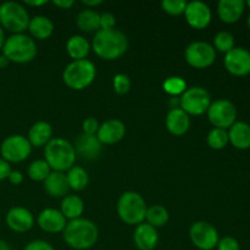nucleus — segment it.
I'll return each mask as SVG.
<instances>
[{
	"instance_id": "obj_1",
	"label": "nucleus",
	"mask_w": 250,
	"mask_h": 250,
	"mask_svg": "<svg viewBox=\"0 0 250 250\" xmlns=\"http://www.w3.org/2000/svg\"><path fill=\"white\" fill-rule=\"evenodd\" d=\"M92 49L100 59L117 60L128 49V39L122 31L116 28L99 29L92 41Z\"/></svg>"
},
{
	"instance_id": "obj_2",
	"label": "nucleus",
	"mask_w": 250,
	"mask_h": 250,
	"mask_svg": "<svg viewBox=\"0 0 250 250\" xmlns=\"http://www.w3.org/2000/svg\"><path fill=\"white\" fill-rule=\"evenodd\" d=\"M65 243L76 250H88L95 246L99 238V229L92 220L80 219L67 222L62 231Z\"/></svg>"
},
{
	"instance_id": "obj_3",
	"label": "nucleus",
	"mask_w": 250,
	"mask_h": 250,
	"mask_svg": "<svg viewBox=\"0 0 250 250\" xmlns=\"http://www.w3.org/2000/svg\"><path fill=\"white\" fill-rule=\"evenodd\" d=\"M76 154L75 146L66 139L56 137L44 146V160L50 166L51 171L65 172L75 166Z\"/></svg>"
},
{
	"instance_id": "obj_4",
	"label": "nucleus",
	"mask_w": 250,
	"mask_h": 250,
	"mask_svg": "<svg viewBox=\"0 0 250 250\" xmlns=\"http://www.w3.org/2000/svg\"><path fill=\"white\" fill-rule=\"evenodd\" d=\"M1 50L2 55L9 60V62L15 63L31 62L38 53L36 41L24 33L11 34L6 38Z\"/></svg>"
},
{
	"instance_id": "obj_5",
	"label": "nucleus",
	"mask_w": 250,
	"mask_h": 250,
	"mask_svg": "<svg viewBox=\"0 0 250 250\" xmlns=\"http://www.w3.org/2000/svg\"><path fill=\"white\" fill-rule=\"evenodd\" d=\"M146 203L139 193L128 190L120 195L117 200V215L122 222L131 226H138L146 221Z\"/></svg>"
},
{
	"instance_id": "obj_6",
	"label": "nucleus",
	"mask_w": 250,
	"mask_h": 250,
	"mask_svg": "<svg viewBox=\"0 0 250 250\" xmlns=\"http://www.w3.org/2000/svg\"><path fill=\"white\" fill-rule=\"evenodd\" d=\"M97 77V67L88 59L71 61L62 72L63 83L73 90H83L89 87Z\"/></svg>"
},
{
	"instance_id": "obj_7",
	"label": "nucleus",
	"mask_w": 250,
	"mask_h": 250,
	"mask_svg": "<svg viewBox=\"0 0 250 250\" xmlns=\"http://www.w3.org/2000/svg\"><path fill=\"white\" fill-rule=\"evenodd\" d=\"M28 11L16 1H5L0 5V26L12 34L23 33L29 23Z\"/></svg>"
},
{
	"instance_id": "obj_8",
	"label": "nucleus",
	"mask_w": 250,
	"mask_h": 250,
	"mask_svg": "<svg viewBox=\"0 0 250 250\" xmlns=\"http://www.w3.org/2000/svg\"><path fill=\"white\" fill-rule=\"evenodd\" d=\"M211 95L203 87H190L180 97V107L189 116L207 114L211 105Z\"/></svg>"
},
{
	"instance_id": "obj_9",
	"label": "nucleus",
	"mask_w": 250,
	"mask_h": 250,
	"mask_svg": "<svg viewBox=\"0 0 250 250\" xmlns=\"http://www.w3.org/2000/svg\"><path fill=\"white\" fill-rule=\"evenodd\" d=\"M32 146L27 137L22 134H12L6 137L0 146V154L9 164L22 163L31 155Z\"/></svg>"
},
{
	"instance_id": "obj_10",
	"label": "nucleus",
	"mask_w": 250,
	"mask_h": 250,
	"mask_svg": "<svg viewBox=\"0 0 250 250\" xmlns=\"http://www.w3.org/2000/svg\"><path fill=\"white\" fill-rule=\"evenodd\" d=\"M186 61L193 68H208L216 60V50L208 42L197 41L190 43L185 50Z\"/></svg>"
},
{
	"instance_id": "obj_11",
	"label": "nucleus",
	"mask_w": 250,
	"mask_h": 250,
	"mask_svg": "<svg viewBox=\"0 0 250 250\" xmlns=\"http://www.w3.org/2000/svg\"><path fill=\"white\" fill-rule=\"evenodd\" d=\"M208 119L214 128L229 129L237 121V107L227 99H219L211 103L207 111Z\"/></svg>"
},
{
	"instance_id": "obj_12",
	"label": "nucleus",
	"mask_w": 250,
	"mask_h": 250,
	"mask_svg": "<svg viewBox=\"0 0 250 250\" xmlns=\"http://www.w3.org/2000/svg\"><path fill=\"white\" fill-rule=\"evenodd\" d=\"M189 238L193 246L199 250H212L220 241L219 232L207 221H197L190 226Z\"/></svg>"
},
{
	"instance_id": "obj_13",
	"label": "nucleus",
	"mask_w": 250,
	"mask_h": 250,
	"mask_svg": "<svg viewBox=\"0 0 250 250\" xmlns=\"http://www.w3.org/2000/svg\"><path fill=\"white\" fill-rule=\"evenodd\" d=\"M225 68L231 75L243 77L250 73V51L243 46H234L225 54Z\"/></svg>"
},
{
	"instance_id": "obj_14",
	"label": "nucleus",
	"mask_w": 250,
	"mask_h": 250,
	"mask_svg": "<svg viewBox=\"0 0 250 250\" xmlns=\"http://www.w3.org/2000/svg\"><path fill=\"white\" fill-rule=\"evenodd\" d=\"M187 23L194 29H204L210 24L212 19V12L209 5L204 1L193 0L187 2L185 11Z\"/></svg>"
},
{
	"instance_id": "obj_15",
	"label": "nucleus",
	"mask_w": 250,
	"mask_h": 250,
	"mask_svg": "<svg viewBox=\"0 0 250 250\" xmlns=\"http://www.w3.org/2000/svg\"><path fill=\"white\" fill-rule=\"evenodd\" d=\"M5 220L7 227L17 233H26L34 226L33 214L23 207L11 208L7 211Z\"/></svg>"
},
{
	"instance_id": "obj_16",
	"label": "nucleus",
	"mask_w": 250,
	"mask_h": 250,
	"mask_svg": "<svg viewBox=\"0 0 250 250\" xmlns=\"http://www.w3.org/2000/svg\"><path fill=\"white\" fill-rule=\"evenodd\" d=\"M126 136V126L121 120L111 119L102 124L97 137L103 146H111L121 142Z\"/></svg>"
},
{
	"instance_id": "obj_17",
	"label": "nucleus",
	"mask_w": 250,
	"mask_h": 250,
	"mask_svg": "<svg viewBox=\"0 0 250 250\" xmlns=\"http://www.w3.org/2000/svg\"><path fill=\"white\" fill-rule=\"evenodd\" d=\"M37 224L46 233H62L65 229L66 225H67V220L65 219L60 210L53 209V208H48L39 212L38 219H37Z\"/></svg>"
},
{
	"instance_id": "obj_18",
	"label": "nucleus",
	"mask_w": 250,
	"mask_h": 250,
	"mask_svg": "<svg viewBox=\"0 0 250 250\" xmlns=\"http://www.w3.org/2000/svg\"><path fill=\"white\" fill-rule=\"evenodd\" d=\"M165 125L172 136H185L190 128V116L181 107H172L166 115Z\"/></svg>"
},
{
	"instance_id": "obj_19",
	"label": "nucleus",
	"mask_w": 250,
	"mask_h": 250,
	"mask_svg": "<svg viewBox=\"0 0 250 250\" xmlns=\"http://www.w3.org/2000/svg\"><path fill=\"white\" fill-rule=\"evenodd\" d=\"M73 146L77 155L82 156L85 160H95L102 153L103 144L100 143L97 136L81 133L76 139V144Z\"/></svg>"
},
{
	"instance_id": "obj_20",
	"label": "nucleus",
	"mask_w": 250,
	"mask_h": 250,
	"mask_svg": "<svg viewBox=\"0 0 250 250\" xmlns=\"http://www.w3.org/2000/svg\"><path fill=\"white\" fill-rule=\"evenodd\" d=\"M133 242L139 250H154L159 243L158 229L143 222L134 229Z\"/></svg>"
},
{
	"instance_id": "obj_21",
	"label": "nucleus",
	"mask_w": 250,
	"mask_h": 250,
	"mask_svg": "<svg viewBox=\"0 0 250 250\" xmlns=\"http://www.w3.org/2000/svg\"><path fill=\"white\" fill-rule=\"evenodd\" d=\"M246 1L243 0H220L217 2V15L227 24L236 23L243 15Z\"/></svg>"
},
{
	"instance_id": "obj_22",
	"label": "nucleus",
	"mask_w": 250,
	"mask_h": 250,
	"mask_svg": "<svg viewBox=\"0 0 250 250\" xmlns=\"http://www.w3.org/2000/svg\"><path fill=\"white\" fill-rule=\"evenodd\" d=\"M229 143L239 150L250 148V125L244 121H236L229 128Z\"/></svg>"
},
{
	"instance_id": "obj_23",
	"label": "nucleus",
	"mask_w": 250,
	"mask_h": 250,
	"mask_svg": "<svg viewBox=\"0 0 250 250\" xmlns=\"http://www.w3.org/2000/svg\"><path fill=\"white\" fill-rule=\"evenodd\" d=\"M44 189L53 198L66 197L68 190H70L67 178H66V173L58 172V171H51L50 175L44 181Z\"/></svg>"
},
{
	"instance_id": "obj_24",
	"label": "nucleus",
	"mask_w": 250,
	"mask_h": 250,
	"mask_svg": "<svg viewBox=\"0 0 250 250\" xmlns=\"http://www.w3.org/2000/svg\"><path fill=\"white\" fill-rule=\"evenodd\" d=\"M27 139L31 143L32 148L33 146H37V148L45 146L53 139V127L46 121L36 122L29 128Z\"/></svg>"
},
{
	"instance_id": "obj_25",
	"label": "nucleus",
	"mask_w": 250,
	"mask_h": 250,
	"mask_svg": "<svg viewBox=\"0 0 250 250\" xmlns=\"http://www.w3.org/2000/svg\"><path fill=\"white\" fill-rule=\"evenodd\" d=\"M31 37L37 41H45L50 38L54 32V23L49 17L44 15H37L29 20L28 28Z\"/></svg>"
},
{
	"instance_id": "obj_26",
	"label": "nucleus",
	"mask_w": 250,
	"mask_h": 250,
	"mask_svg": "<svg viewBox=\"0 0 250 250\" xmlns=\"http://www.w3.org/2000/svg\"><path fill=\"white\" fill-rule=\"evenodd\" d=\"M90 49H92L90 43L85 39V37L81 34H73L66 42V51L72 61L84 60L89 55Z\"/></svg>"
},
{
	"instance_id": "obj_27",
	"label": "nucleus",
	"mask_w": 250,
	"mask_h": 250,
	"mask_svg": "<svg viewBox=\"0 0 250 250\" xmlns=\"http://www.w3.org/2000/svg\"><path fill=\"white\" fill-rule=\"evenodd\" d=\"M61 214L66 220L80 219L84 212V202L78 195H66L61 200Z\"/></svg>"
},
{
	"instance_id": "obj_28",
	"label": "nucleus",
	"mask_w": 250,
	"mask_h": 250,
	"mask_svg": "<svg viewBox=\"0 0 250 250\" xmlns=\"http://www.w3.org/2000/svg\"><path fill=\"white\" fill-rule=\"evenodd\" d=\"M100 14L93 9L82 10L76 17V24L82 32L99 31L100 29Z\"/></svg>"
},
{
	"instance_id": "obj_29",
	"label": "nucleus",
	"mask_w": 250,
	"mask_h": 250,
	"mask_svg": "<svg viewBox=\"0 0 250 250\" xmlns=\"http://www.w3.org/2000/svg\"><path fill=\"white\" fill-rule=\"evenodd\" d=\"M66 178H67L70 189L76 190V192L85 189L89 183V175L82 166H72L66 173Z\"/></svg>"
},
{
	"instance_id": "obj_30",
	"label": "nucleus",
	"mask_w": 250,
	"mask_h": 250,
	"mask_svg": "<svg viewBox=\"0 0 250 250\" xmlns=\"http://www.w3.org/2000/svg\"><path fill=\"white\" fill-rule=\"evenodd\" d=\"M170 220V214H168L167 209L164 208L163 205H153L146 209V221L150 226L159 229V227L165 226Z\"/></svg>"
},
{
	"instance_id": "obj_31",
	"label": "nucleus",
	"mask_w": 250,
	"mask_h": 250,
	"mask_svg": "<svg viewBox=\"0 0 250 250\" xmlns=\"http://www.w3.org/2000/svg\"><path fill=\"white\" fill-rule=\"evenodd\" d=\"M51 172L50 166L48 165L44 159H38V160H34L31 165L28 166V177L32 181H36V182H44L46 180L49 175Z\"/></svg>"
},
{
	"instance_id": "obj_32",
	"label": "nucleus",
	"mask_w": 250,
	"mask_h": 250,
	"mask_svg": "<svg viewBox=\"0 0 250 250\" xmlns=\"http://www.w3.org/2000/svg\"><path fill=\"white\" fill-rule=\"evenodd\" d=\"M163 88L166 94L171 95L172 98H177L181 97L188 87L185 78L180 77V76H171L164 81Z\"/></svg>"
},
{
	"instance_id": "obj_33",
	"label": "nucleus",
	"mask_w": 250,
	"mask_h": 250,
	"mask_svg": "<svg viewBox=\"0 0 250 250\" xmlns=\"http://www.w3.org/2000/svg\"><path fill=\"white\" fill-rule=\"evenodd\" d=\"M208 146L214 150H222L229 143V132L226 129L212 128L207 137Z\"/></svg>"
},
{
	"instance_id": "obj_34",
	"label": "nucleus",
	"mask_w": 250,
	"mask_h": 250,
	"mask_svg": "<svg viewBox=\"0 0 250 250\" xmlns=\"http://www.w3.org/2000/svg\"><path fill=\"white\" fill-rule=\"evenodd\" d=\"M216 51L221 53H229L234 48V37L229 31H220L214 37V45Z\"/></svg>"
},
{
	"instance_id": "obj_35",
	"label": "nucleus",
	"mask_w": 250,
	"mask_h": 250,
	"mask_svg": "<svg viewBox=\"0 0 250 250\" xmlns=\"http://www.w3.org/2000/svg\"><path fill=\"white\" fill-rule=\"evenodd\" d=\"M187 6V1L185 0H164L161 2V7L166 14L171 16H180L183 15Z\"/></svg>"
},
{
	"instance_id": "obj_36",
	"label": "nucleus",
	"mask_w": 250,
	"mask_h": 250,
	"mask_svg": "<svg viewBox=\"0 0 250 250\" xmlns=\"http://www.w3.org/2000/svg\"><path fill=\"white\" fill-rule=\"evenodd\" d=\"M131 78L128 77L125 73H117L114 76V80H112V87L116 94L124 95L127 94L131 89Z\"/></svg>"
},
{
	"instance_id": "obj_37",
	"label": "nucleus",
	"mask_w": 250,
	"mask_h": 250,
	"mask_svg": "<svg viewBox=\"0 0 250 250\" xmlns=\"http://www.w3.org/2000/svg\"><path fill=\"white\" fill-rule=\"evenodd\" d=\"M216 248L217 250H239L241 246H239V242L236 238L227 236L224 237V238H220Z\"/></svg>"
},
{
	"instance_id": "obj_38",
	"label": "nucleus",
	"mask_w": 250,
	"mask_h": 250,
	"mask_svg": "<svg viewBox=\"0 0 250 250\" xmlns=\"http://www.w3.org/2000/svg\"><path fill=\"white\" fill-rule=\"evenodd\" d=\"M99 126V122L95 117H88L82 124V133L89 134V136H97Z\"/></svg>"
},
{
	"instance_id": "obj_39",
	"label": "nucleus",
	"mask_w": 250,
	"mask_h": 250,
	"mask_svg": "<svg viewBox=\"0 0 250 250\" xmlns=\"http://www.w3.org/2000/svg\"><path fill=\"white\" fill-rule=\"evenodd\" d=\"M99 24L100 29H112L115 28V24H116V19L110 12H104V14H100Z\"/></svg>"
},
{
	"instance_id": "obj_40",
	"label": "nucleus",
	"mask_w": 250,
	"mask_h": 250,
	"mask_svg": "<svg viewBox=\"0 0 250 250\" xmlns=\"http://www.w3.org/2000/svg\"><path fill=\"white\" fill-rule=\"evenodd\" d=\"M23 250H55L54 247L50 243H48L46 241L43 239H36V241H32L24 247Z\"/></svg>"
},
{
	"instance_id": "obj_41",
	"label": "nucleus",
	"mask_w": 250,
	"mask_h": 250,
	"mask_svg": "<svg viewBox=\"0 0 250 250\" xmlns=\"http://www.w3.org/2000/svg\"><path fill=\"white\" fill-rule=\"evenodd\" d=\"M10 172H11V166H10V164L2 158H0V181L7 180Z\"/></svg>"
},
{
	"instance_id": "obj_42",
	"label": "nucleus",
	"mask_w": 250,
	"mask_h": 250,
	"mask_svg": "<svg viewBox=\"0 0 250 250\" xmlns=\"http://www.w3.org/2000/svg\"><path fill=\"white\" fill-rule=\"evenodd\" d=\"M7 180H9V182L11 183V185L19 186L23 182V175H22V172H20V171L11 170V172H10Z\"/></svg>"
},
{
	"instance_id": "obj_43",
	"label": "nucleus",
	"mask_w": 250,
	"mask_h": 250,
	"mask_svg": "<svg viewBox=\"0 0 250 250\" xmlns=\"http://www.w3.org/2000/svg\"><path fill=\"white\" fill-rule=\"evenodd\" d=\"M53 4L55 5L56 7L62 10H68L75 5V1L73 0H54Z\"/></svg>"
},
{
	"instance_id": "obj_44",
	"label": "nucleus",
	"mask_w": 250,
	"mask_h": 250,
	"mask_svg": "<svg viewBox=\"0 0 250 250\" xmlns=\"http://www.w3.org/2000/svg\"><path fill=\"white\" fill-rule=\"evenodd\" d=\"M24 4L27 5V6H43V5L48 4V1L46 0H26L24 1Z\"/></svg>"
},
{
	"instance_id": "obj_45",
	"label": "nucleus",
	"mask_w": 250,
	"mask_h": 250,
	"mask_svg": "<svg viewBox=\"0 0 250 250\" xmlns=\"http://www.w3.org/2000/svg\"><path fill=\"white\" fill-rule=\"evenodd\" d=\"M82 4L87 6V9H92L93 6H99L103 4V0H82Z\"/></svg>"
},
{
	"instance_id": "obj_46",
	"label": "nucleus",
	"mask_w": 250,
	"mask_h": 250,
	"mask_svg": "<svg viewBox=\"0 0 250 250\" xmlns=\"http://www.w3.org/2000/svg\"><path fill=\"white\" fill-rule=\"evenodd\" d=\"M5 41H6V37H5V31H4V28L0 26V50H1L2 46H4Z\"/></svg>"
},
{
	"instance_id": "obj_47",
	"label": "nucleus",
	"mask_w": 250,
	"mask_h": 250,
	"mask_svg": "<svg viewBox=\"0 0 250 250\" xmlns=\"http://www.w3.org/2000/svg\"><path fill=\"white\" fill-rule=\"evenodd\" d=\"M9 65V60L4 55H0V68H5Z\"/></svg>"
},
{
	"instance_id": "obj_48",
	"label": "nucleus",
	"mask_w": 250,
	"mask_h": 250,
	"mask_svg": "<svg viewBox=\"0 0 250 250\" xmlns=\"http://www.w3.org/2000/svg\"><path fill=\"white\" fill-rule=\"evenodd\" d=\"M0 250H11V248H10V246L6 242L0 239Z\"/></svg>"
},
{
	"instance_id": "obj_49",
	"label": "nucleus",
	"mask_w": 250,
	"mask_h": 250,
	"mask_svg": "<svg viewBox=\"0 0 250 250\" xmlns=\"http://www.w3.org/2000/svg\"><path fill=\"white\" fill-rule=\"evenodd\" d=\"M247 24H248L249 29H250V14L248 15V19H247Z\"/></svg>"
},
{
	"instance_id": "obj_50",
	"label": "nucleus",
	"mask_w": 250,
	"mask_h": 250,
	"mask_svg": "<svg viewBox=\"0 0 250 250\" xmlns=\"http://www.w3.org/2000/svg\"><path fill=\"white\" fill-rule=\"evenodd\" d=\"M246 5H247V6H249V7H250V0H248V1L246 2Z\"/></svg>"
}]
</instances>
